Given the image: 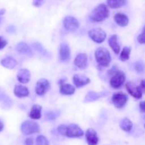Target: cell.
Wrapping results in <instances>:
<instances>
[{
  "mask_svg": "<svg viewBox=\"0 0 145 145\" xmlns=\"http://www.w3.org/2000/svg\"><path fill=\"white\" fill-rule=\"evenodd\" d=\"M140 88H141L142 91H144L145 93V79H143V80L141 81V83H140Z\"/></svg>",
  "mask_w": 145,
  "mask_h": 145,
  "instance_id": "8d00e7d4",
  "label": "cell"
},
{
  "mask_svg": "<svg viewBox=\"0 0 145 145\" xmlns=\"http://www.w3.org/2000/svg\"><path fill=\"white\" fill-rule=\"evenodd\" d=\"M37 145H49L48 139L43 135H39L36 140Z\"/></svg>",
  "mask_w": 145,
  "mask_h": 145,
  "instance_id": "83f0119b",
  "label": "cell"
},
{
  "mask_svg": "<svg viewBox=\"0 0 145 145\" xmlns=\"http://www.w3.org/2000/svg\"><path fill=\"white\" fill-rule=\"evenodd\" d=\"M45 118H46L47 120H55V119L57 118V116L55 113H53V112L52 111H50V112H47L46 114H45Z\"/></svg>",
  "mask_w": 145,
  "mask_h": 145,
  "instance_id": "1f68e13d",
  "label": "cell"
},
{
  "mask_svg": "<svg viewBox=\"0 0 145 145\" xmlns=\"http://www.w3.org/2000/svg\"><path fill=\"white\" fill-rule=\"evenodd\" d=\"M130 52H131V48L129 47H124V48L122 50L120 55V59L123 62L127 61L130 59Z\"/></svg>",
  "mask_w": 145,
  "mask_h": 145,
  "instance_id": "4316f807",
  "label": "cell"
},
{
  "mask_svg": "<svg viewBox=\"0 0 145 145\" xmlns=\"http://www.w3.org/2000/svg\"><path fill=\"white\" fill-rule=\"evenodd\" d=\"M120 127L123 131L130 132L133 128V123L128 118H124L120 122Z\"/></svg>",
  "mask_w": 145,
  "mask_h": 145,
  "instance_id": "484cf974",
  "label": "cell"
},
{
  "mask_svg": "<svg viewBox=\"0 0 145 145\" xmlns=\"http://www.w3.org/2000/svg\"><path fill=\"white\" fill-rule=\"evenodd\" d=\"M16 76L20 83L27 84L31 79V72L27 69H21L18 72Z\"/></svg>",
  "mask_w": 145,
  "mask_h": 145,
  "instance_id": "9a60e30c",
  "label": "cell"
},
{
  "mask_svg": "<svg viewBox=\"0 0 145 145\" xmlns=\"http://www.w3.org/2000/svg\"><path fill=\"white\" fill-rule=\"evenodd\" d=\"M137 40L140 44H145V25L143 27L142 33L137 37Z\"/></svg>",
  "mask_w": 145,
  "mask_h": 145,
  "instance_id": "f546056e",
  "label": "cell"
},
{
  "mask_svg": "<svg viewBox=\"0 0 145 145\" xmlns=\"http://www.w3.org/2000/svg\"><path fill=\"white\" fill-rule=\"evenodd\" d=\"M125 81V74L122 71H117L110 79V86L114 89H119Z\"/></svg>",
  "mask_w": 145,
  "mask_h": 145,
  "instance_id": "8992f818",
  "label": "cell"
},
{
  "mask_svg": "<svg viewBox=\"0 0 145 145\" xmlns=\"http://www.w3.org/2000/svg\"><path fill=\"white\" fill-rule=\"evenodd\" d=\"M50 88V84L46 79H40L37 82L35 85V93L38 96H43Z\"/></svg>",
  "mask_w": 145,
  "mask_h": 145,
  "instance_id": "52a82bcc",
  "label": "cell"
},
{
  "mask_svg": "<svg viewBox=\"0 0 145 145\" xmlns=\"http://www.w3.org/2000/svg\"><path fill=\"white\" fill-rule=\"evenodd\" d=\"M74 65L80 69H84L87 67L88 56L86 53H79L74 59Z\"/></svg>",
  "mask_w": 145,
  "mask_h": 145,
  "instance_id": "8fae6325",
  "label": "cell"
},
{
  "mask_svg": "<svg viewBox=\"0 0 145 145\" xmlns=\"http://www.w3.org/2000/svg\"><path fill=\"white\" fill-rule=\"evenodd\" d=\"M73 82L75 86L77 88H81L87 85L91 82L89 78L80 74H74L73 76Z\"/></svg>",
  "mask_w": 145,
  "mask_h": 145,
  "instance_id": "5bb4252c",
  "label": "cell"
},
{
  "mask_svg": "<svg viewBox=\"0 0 145 145\" xmlns=\"http://www.w3.org/2000/svg\"><path fill=\"white\" fill-rule=\"evenodd\" d=\"M7 43L8 42H7V41L5 39H4L2 37H0V50H2L3 48H5Z\"/></svg>",
  "mask_w": 145,
  "mask_h": 145,
  "instance_id": "d6a6232c",
  "label": "cell"
},
{
  "mask_svg": "<svg viewBox=\"0 0 145 145\" xmlns=\"http://www.w3.org/2000/svg\"><path fill=\"white\" fill-rule=\"evenodd\" d=\"M67 126L65 125H61L59 127H57V132L59 135H61L65 136L66 135V131H67Z\"/></svg>",
  "mask_w": 145,
  "mask_h": 145,
  "instance_id": "4dcf8cb0",
  "label": "cell"
},
{
  "mask_svg": "<svg viewBox=\"0 0 145 145\" xmlns=\"http://www.w3.org/2000/svg\"><path fill=\"white\" fill-rule=\"evenodd\" d=\"M106 92H94V91H90L87 93L84 99V102H92L94 101L98 100L99 99L101 98L102 96H106Z\"/></svg>",
  "mask_w": 145,
  "mask_h": 145,
  "instance_id": "d6986e66",
  "label": "cell"
},
{
  "mask_svg": "<svg viewBox=\"0 0 145 145\" xmlns=\"http://www.w3.org/2000/svg\"><path fill=\"white\" fill-rule=\"evenodd\" d=\"M5 13V9H1L0 10V15H3Z\"/></svg>",
  "mask_w": 145,
  "mask_h": 145,
  "instance_id": "f35d334b",
  "label": "cell"
},
{
  "mask_svg": "<svg viewBox=\"0 0 145 145\" xmlns=\"http://www.w3.org/2000/svg\"><path fill=\"white\" fill-rule=\"evenodd\" d=\"M40 130V127L38 123L32 120H25L21 124V131L25 135L38 133Z\"/></svg>",
  "mask_w": 145,
  "mask_h": 145,
  "instance_id": "3957f363",
  "label": "cell"
},
{
  "mask_svg": "<svg viewBox=\"0 0 145 145\" xmlns=\"http://www.w3.org/2000/svg\"><path fill=\"white\" fill-rule=\"evenodd\" d=\"M144 127H145V125H144Z\"/></svg>",
  "mask_w": 145,
  "mask_h": 145,
  "instance_id": "ab89813d",
  "label": "cell"
},
{
  "mask_svg": "<svg viewBox=\"0 0 145 145\" xmlns=\"http://www.w3.org/2000/svg\"><path fill=\"white\" fill-rule=\"evenodd\" d=\"M14 93L18 98H24L29 96V90L27 87L21 85H16L14 87Z\"/></svg>",
  "mask_w": 145,
  "mask_h": 145,
  "instance_id": "2e32d148",
  "label": "cell"
},
{
  "mask_svg": "<svg viewBox=\"0 0 145 145\" xmlns=\"http://www.w3.org/2000/svg\"><path fill=\"white\" fill-rule=\"evenodd\" d=\"M127 0H107V4L111 8H118L124 6Z\"/></svg>",
  "mask_w": 145,
  "mask_h": 145,
  "instance_id": "d4e9b609",
  "label": "cell"
},
{
  "mask_svg": "<svg viewBox=\"0 0 145 145\" xmlns=\"http://www.w3.org/2000/svg\"><path fill=\"white\" fill-rule=\"evenodd\" d=\"M114 21L120 26L125 27L128 25L129 18L125 14L118 13L114 16Z\"/></svg>",
  "mask_w": 145,
  "mask_h": 145,
  "instance_id": "e0dca14e",
  "label": "cell"
},
{
  "mask_svg": "<svg viewBox=\"0 0 145 145\" xmlns=\"http://www.w3.org/2000/svg\"><path fill=\"white\" fill-rule=\"evenodd\" d=\"M86 139L89 145H97L99 142L97 133L92 128H89L86 130Z\"/></svg>",
  "mask_w": 145,
  "mask_h": 145,
  "instance_id": "4fadbf2b",
  "label": "cell"
},
{
  "mask_svg": "<svg viewBox=\"0 0 145 145\" xmlns=\"http://www.w3.org/2000/svg\"><path fill=\"white\" fill-rule=\"evenodd\" d=\"M3 129H4V124H3L2 121L0 120V132L2 131Z\"/></svg>",
  "mask_w": 145,
  "mask_h": 145,
  "instance_id": "74e56055",
  "label": "cell"
},
{
  "mask_svg": "<svg viewBox=\"0 0 145 145\" xmlns=\"http://www.w3.org/2000/svg\"><path fill=\"white\" fill-rule=\"evenodd\" d=\"M1 65L7 69H12L14 67H16V66L17 65V62L16 61V59H14L11 57H7L1 59Z\"/></svg>",
  "mask_w": 145,
  "mask_h": 145,
  "instance_id": "44dd1931",
  "label": "cell"
},
{
  "mask_svg": "<svg viewBox=\"0 0 145 145\" xmlns=\"http://www.w3.org/2000/svg\"><path fill=\"white\" fill-rule=\"evenodd\" d=\"M63 25L67 31L74 32V31H76L79 28V23L77 21V19L75 18L74 17L68 16H66L64 18Z\"/></svg>",
  "mask_w": 145,
  "mask_h": 145,
  "instance_id": "9c48e42d",
  "label": "cell"
},
{
  "mask_svg": "<svg viewBox=\"0 0 145 145\" xmlns=\"http://www.w3.org/2000/svg\"><path fill=\"white\" fill-rule=\"evenodd\" d=\"M108 44L113 52L116 54H118L120 50V47L118 43V35H113L108 39Z\"/></svg>",
  "mask_w": 145,
  "mask_h": 145,
  "instance_id": "7402d4cb",
  "label": "cell"
},
{
  "mask_svg": "<svg viewBox=\"0 0 145 145\" xmlns=\"http://www.w3.org/2000/svg\"><path fill=\"white\" fill-rule=\"evenodd\" d=\"M25 144L26 145H33V140L32 138H27L25 140Z\"/></svg>",
  "mask_w": 145,
  "mask_h": 145,
  "instance_id": "d590c367",
  "label": "cell"
},
{
  "mask_svg": "<svg viewBox=\"0 0 145 145\" xmlns=\"http://www.w3.org/2000/svg\"><path fill=\"white\" fill-rule=\"evenodd\" d=\"M89 36L96 43H102L106 38V33L101 28H93L89 31Z\"/></svg>",
  "mask_w": 145,
  "mask_h": 145,
  "instance_id": "277c9868",
  "label": "cell"
},
{
  "mask_svg": "<svg viewBox=\"0 0 145 145\" xmlns=\"http://www.w3.org/2000/svg\"><path fill=\"white\" fill-rule=\"evenodd\" d=\"M135 69L138 73H142V72H143L144 70V64L142 62H140V61L137 62L135 64Z\"/></svg>",
  "mask_w": 145,
  "mask_h": 145,
  "instance_id": "f1b7e54d",
  "label": "cell"
},
{
  "mask_svg": "<svg viewBox=\"0 0 145 145\" xmlns=\"http://www.w3.org/2000/svg\"><path fill=\"white\" fill-rule=\"evenodd\" d=\"M84 135V132L79 125L76 124H70L67 127V131L65 136L71 138L80 137Z\"/></svg>",
  "mask_w": 145,
  "mask_h": 145,
  "instance_id": "ba28073f",
  "label": "cell"
},
{
  "mask_svg": "<svg viewBox=\"0 0 145 145\" xmlns=\"http://www.w3.org/2000/svg\"><path fill=\"white\" fill-rule=\"evenodd\" d=\"M125 88L133 97L135 99H141L142 96V91L140 86H137L133 82H127L125 84Z\"/></svg>",
  "mask_w": 145,
  "mask_h": 145,
  "instance_id": "30bf717a",
  "label": "cell"
},
{
  "mask_svg": "<svg viewBox=\"0 0 145 145\" xmlns=\"http://www.w3.org/2000/svg\"><path fill=\"white\" fill-rule=\"evenodd\" d=\"M12 101L11 99L7 95L0 94V107L3 109H8L12 106Z\"/></svg>",
  "mask_w": 145,
  "mask_h": 145,
  "instance_id": "603a6c76",
  "label": "cell"
},
{
  "mask_svg": "<svg viewBox=\"0 0 145 145\" xmlns=\"http://www.w3.org/2000/svg\"><path fill=\"white\" fill-rule=\"evenodd\" d=\"M41 110L42 107L39 105L35 104L32 106L29 113V117L33 120H39L41 118Z\"/></svg>",
  "mask_w": 145,
  "mask_h": 145,
  "instance_id": "ac0fdd59",
  "label": "cell"
},
{
  "mask_svg": "<svg viewBox=\"0 0 145 145\" xmlns=\"http://www.w3.org/2000/svg\"><path fill=\"white\" fill-rule=\"evenodd\" d=\"M95 58L100 66L107 67L111 62V56L106 48H99L95 52Z\"/></svg>",
  "mask_w": 145,
  "mask_h": 145,
  "instance_id": "7a4b0ae2",
  "label": "cell"
},
{
  "mask_svg": "<svg viewBox=\"0 0 145 145\" xmlns=\"http://www.w3.org/2000/svg\"><path fill=\"white\" fill-rule=\"evenodd\" d=\"M44 0H33V4L35 7H40L43 4Z\"/></svg>",
  "mask_w": 145,
  "mask_h": 145,
  "instance_id": "836d02e7",
  "label": "cell"
},
{
  "mask_svg": "<svg viewBox=\"0 0 145 145\" xmlns=\"http://www.w3.org/2000/svg\"><path fill=\"white\" fill-rule=\"evenodd\" d=\"M140 108L141 111L145 113V101H142L140 103Z\"/></svg>",
  "mask_w": 145,
  "mask_h": 145,
  "instance_id": "e575fe53",
  "label": "cell"
},
{
  "mask_svg": "<svg viewBox=\"0 0 145 145\" xmlns=\"http://www.w3.org/2000/svg\"><path fill=\"white\" fill-rule=\"evenodd\" d=\"M110 15L108 8L105 4H101L92 11L90 18L94 22H101L108 18Z\"/></svg>",
  "mask_w": 145,
  "mask_h": 145,
  "instance_id": "6da1fadb",
  "label": "cell"
},
{
  "mask_svg": "<svg viewBox=\"0 0 145 145\" xmlns=\"http://www.w3.org/2000/svg\"><path fill=\"white\" fill-rule=\"evenodd\" d=\"M127 100H128L127 96L123 92L115 93L112 96V102L117 108H122L124 107L127 103Z\"/></svg>",
  "mask_w": 145,
  "mask_h": 145,
  "instance_id": "5b68a950",
  "label": "cell"
},
{
  "mask_svg": "<svg viewBox=\"0 0 145 145\" xmlns=\"http://www.w3.org/2000/svg\"><path fill=\"white\" fill-rule=\"evenodd\" d=\"M16 50L20 53L26 54V55H31V49L30 46L28 44L24 42H19L16 47Z\"/></svg>",
  "mask_w": 145,
  "mask_h": 145,
  "instance_id": "cb8c5ba5",
  "label": "cell"
},
{
  "mask_svg": "<svg viewBox=\"0 0 145 145\" xmlns=\"http://www.w3.org/2000/svg\"><path fill=\"white\" fill-rule=\"evenodd\" d=\"M70 48H69V45L67 43L61 44L60 48H59V58L62 62H67L69 61L70 59Z\"/></svg>",
  "mask_w": 145,
  "mask_h": 145,
  "instance_id": "7c38bea8",
  "label": "cell"
},
{
  "mask_svg": "<svg viewBox=\"0 0 145 145\" xmlns=\"http://www.w3.org/2000/svg\"><path fill=\"white\" fill-rule=\"evenodd\" d=\"M59 92L62 95H72L75 92V88L69 84H62L59 87Z\"/></svg>",
  "mask_w": 145,
  "mask_h": 145,
  "instance_id": "ffe728a7",
  "label": "cell"
}]
</instances>
